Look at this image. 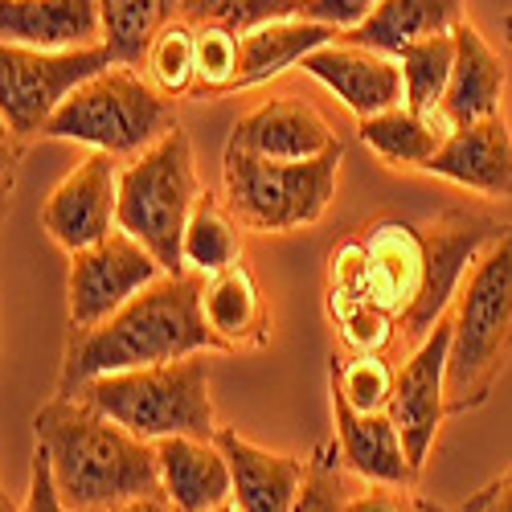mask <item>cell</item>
<instances>
[{
    "label": "cell",
    "instance_id": "9c48e42d",
    "mask_svg": "<svg viewBox=\"0 0 512 512\" xmlns=\"http://www.w3.org/2000/svg\"><path fill=\"white\" fill-rule=\"evenodd\" d=\"M160 275H168L160 259L127 230H115L103 242L70 254V279H66L70 328H95L111 320Z\"/></svg>",
    "mask_w": 512,
    "mask_h": 512
},
{
    "label": "cell",
    "instance_id": "52a82bcc",
    "mask_svg": "<svg viewBox=\"0 0 512 512\" xmlns=\"http://www.w3.org/2000/svg\"><path fill=\"white\" fill-rule=\"evenodd\" d=\"M345 144L316 160H259L246 152H222V197L242 230L291 234L316 226L340 181Z\"/></svg>",
    "mask_w": 512,
    "mask_h": 512
},
{
    "label": "cell",
    "instance_id": "e0dca14e",
    "mask_svg": "<svg viewBox=\"0 0 512 512\" xmlns=\"http://www.w3.org/2000/svg\"><path fill=\"white\" fill-rule=\"evenodd\" d=\"M422 173L484 197H500V201L512 197V132L504 115H488L480 123L455 127Z\"/></svg>",
    "mask_w": 512,
    "mask_h": 512
},
{
    "label": "cell",
    "instance_id": "83f0119b",
    "mask_svg": "<svg viewBox=\"0 0 512 512\" xmlns=\"http://www.w3.org/2000/svg\"><path fill=\"white\" fill-rule=\"evenodd\" d=\"M394 58L402 66L406 107L410 111H435L443 103V95H447L451 66H455V29L410 41V46H402Z\"/></svg>",
    "mask_w": 512,
    "mask_h": 512
},
{
    "label": "cell",
    "instance_id": "ba28073f",
    "mask_svg": "<svg viewBox=\"0 0 512 512\" xmlns=\"http://www.w3.org/2000/svg\"><path fill=\"white\" fill-rule=\"evenodd\" d=\"M115 54L107 41L87 50H29V46H0V115L5 136L25 148L46 136V123L58 107L95 74L111 70Z\"/></svg>",
    "mask_w": 512,
    "mask_h": 512
},
{
    "label": "cell",
    "instance_id": "d6986e66",
    "mask_svg": "<svg viewBox=\"0 0 512 512\" xmlns=\"http://www.w3.org/2000/svg\"><path fill=\"white\" fill-rule=\"evenodd\" d=\"M160 459V492L177 512H213L234 504V476L218 439L173 435L156 443Z\"/></svg>",
    "mask_w": 512,
    "mask_h": 512
},
{
    "label": "cell",
    "instance_id": "6da1fadb",
    "mask_svg": "<svg viewBox=\"0 0 512 512\" xmlns=\"http://www.w3.org/2000/svg\"><path fill=\"white\" fill-rule=\"evenodd\" d=\"M201 291H205V275L197 271L160 275L111 320L95 328H70L58 369V394L66 398L78 386L107 373L168 365L193 353H222L218 336L205 324Z\"/></svg>",
    "mask_w": 512,
    "mask_h": 512
},
{
    "label": "cell",
    "instance_id": "4316f807",
    "mask_svg": "<svg viewBox=\"0 0 512 512\" xmlns=\"http://www.w3.org/2000/svg\"><path fill=\"white\" fill-rule=\"evenodd\" d=\"M103 41L119 66H144L152 37L185 13V0H99Z\"/></svg>",
    "mask_w": 512,
    "mask_h": 512
},
{
    "label": "cell",
    "instance_id": "9a60e30c",
    "mask_svg": "<svg viewBox=\"0 0 512 512\" xmlns=\"http://www.w3.org/2000/svg\"><path fill=\"white\" fill-rule=\"evenodd\" d=\"M300 70L312 74L320 87H328L357 119H369V115H381V111L406 103L398 58L353 46V41L320 46L316 54H308L300 62Z\"/></svg>",
    "mask_w": 512,
    "mask_h": 512
},
{
    "label": "cell",
    "instance_id": "f35d334b",
    "mask_svg": "<svg viewBox=\"0 0 512 512\" xmlns=\"http://www.w3.org/2000/svg\"><path fill=\"white\" fill-rule=\"evenodd\" d=\"M99 512H177L168 504V496H144V500H127V504H115V508H99Z\"/></svg>",
    "mask_w": 512,
    "mask_h": 512
},
{
    "label": "cell",
    "instance_id": "7bdbcfd3",
    "mask_svg": "<svg viewBox=\"0 0 512 512\" xmlns=\"http://www.w3.org/2000/svg\"><path fill=\"white\" fill-rule=\"evenodd\" d=\"M5 512H13V508H9V500H5Z\"/></svg>",
    "mask_w": 512,
    "mask_h": 512
},
{
    "label": "cell",
    "instance_id": "7402d4cb",
    "mask_svg": "<svg viewBox=\"0 0 512 512\" xmlns=\"http://www.w3.org/2000/svg\"><path fill=\"white\" fill-rule=\"evenodd\" d=\"M500 99H504L500 54L488 46V37L463 17L455 25V66H451V82H447L439 111L447 115L451 127H467L488 115H500Z\"/></svg>",
    "mask_w": 512,
    "mask_h": 512
},
{
    "label": "cell",
    "instance_id": "3957f363",
    "mask_svg": "<svg viewBox=\"0 0 512 512\" xmlns=\"http://www.w3.org/2000/svg\"><path fill=\"white\" fill-rule=\"evenodd\" d=\"M447 410H480L512 361V222L467 271L451 304Z\"/></svg>",
    "mask_w": 512,
    "mask_h": 512
},
{
    "label": "cell",
    "instance_id": "7c38bea8",
    "mask_svg": "<svg viewBox=\"0 0 512 512\" xmlns=\"http://www.w3.org/2000/svg\"><path fill=\"white\" fill-rule=\"evenodd\" d=\"M447 357H451V316H443L435 324V332L426 336L422 345H414L410 361L398 369L390 418L398 422L414 472L426 467L443 422L451 418V410H447Z\"/></svg>",
    "mask_w": 512,
    "mask_h": 512
},
{
    "label": "cell",
    "instance_id": "ffe728a7",
    "mask_svg": "<svg viewBox=\"0 0 512 512\" xmlns=\"http://www.w3.org/2000/svg\"><path fill=\"white\" fill-rule=\"evenodd\" d=\"M0 33L29 50H87L103 41L99 0H5Z\"/></svg>",
    "mask_w": 512,
    "mask_h": 512
},
{
    "label": "cell",
    "instance_id": "603a6c76",
    "mask_svg": "<svg viewBox=\"0 0 512 512\" xmlns=\"http://www.w3.org/2000/svg\"><path fill=\"white\" fill-rule=\"evenodd\" d=\"M332 41H340V33L332 25H320V21H308V17H287V21L259 25L254 33L242 37L234 91L263 87V82L295 70L308 54H316L320 46H332Z\"/></svg>",
    "mask_w": 512,
    "mask_h": 512
},
{
    "label": "cell",
    "instance_id": "b9f144b4",
    "mask_svg": "<svg viewBox=\"0 0 512 512\" xmlns=\"http://www.w3.org/2000/svg\"><path fill=\"white\" fill-rule=\"evenodd\" d=\"M426 512H447V508H435V504H426Z\"/></svg>",
    "mask_w": 512,
    "mask_h": 512
},
{
    "label": "cell",
    "instance_id": "60d3db41",
    "mask_svg": "<svg viewBox=\"0 0 512 512\" xmlns=\"http://www.w3.org/2000/svg\"><path fill=\"white\" fill-rule=\"evenodd\" d=\"M213 512H234V504H222V508H213Z\"/></svg>",
    "mask_w": 512,
    "mask_h": 512
},
{
    "label": "cell",
    "instance_id": "5bb4252c",
    "mask_svg": "<svg viewBox=\"0 0 512 512\" xmlns=\"http://www.w3.org/2000/svg\"><path fill=\"white\" fill-rule=\"evenodd\" d=\"M336 144L340 136L332 132L324 111L291 95L267 99L254 111H246L226 140L230 152H246L259 160H316Z\"/></svg>",
    "mask_w": 512,
    "mask_h": 512
},
{
    "label": "cell",
    "instance_id": "ab89813d",
    "mask_svg": "<svg viewBox=\"0 0 512 512\" xmlns=\"http://www.w3.org/2000/svg\"><path fill=\"white\" fill-rule=\"evenodd\" d=\"M500 29H504V41H508V46H512V9L504 13V21H500Z\"/></svg>",
    "mask_w": 512,
    "mask_h": 512
},
{
    "label": "cell",
    "instance_id": "44dd1931",
    "mask_svg": "<svg viewBox=\"0 0 512 512\" xmlns=\"http://www.w3.org/2000/svg\"><path fill=\"white\" fill-rule=\"evenodd\" d=\"M201 312H205V324L213 328V336H218L222 353L263 349L271 340L267 295H263L259 279H254V271L246 263H234V267L205 279Z\"/></svg>",
    "mask_w": 512,
    "mask_h": 512
},
{
    "label": "cell",
    "instance_id": "d4e9b609",
    "mask_svg": "<svg viewBox=\"0 0 512 512\" xmlns=\"http://www.w3.org/2000/svg\"><path fill=\"white\" fill-rule=\"evenodd\" d=\"M357 132L369 144V152H377L386 164L394 168H426L435 160V152L447 144V136L455 127L447 123V115L435 111H410L406 103L357 119Z\"/></svg>",
    "mask_w": 512,
    "mask_h": 512
},
{
    "label": "cell",
    "instance_id": "277c9868",
    "mask_svg": "<svg viewBox=\"0 0 512 512\" xmlns=\"http://www.w3.org/2000/svg\"><path fill=\"white\" fill-rule=\"evenodd\" d=\"M181 119L164 91L152 87V78L140 66H111L95 74L58 107L46 123L41 140L87 144L91 152H111L119 160H132L160 144L168 132H177Z\"/></svg>",
    "mask_w": 512,
    "mask_h": 512
},
{
    "label": "cell",
    "instance_id": "ee69618b",
    "mask_svg": "<svg viewBox=\"0 0 512 512\" xmlns=\"http://www.w3.org/2000/svg\"><path fill=\"white\" fill-rule=\"evenodd\" d=\"M234 512H238V508H234Z\"/></svg>",
    "mask_w": 512,
    "mask_h": 512
},
{
    "label": "cell",
    "instance_id": "1f68e13d",
    "mask_svg": "<svg viewBox=\"0 0 512 512\" xmlns=\"http://www.w3.org/2000/svg\"><path fill=\"white\" fill-rule=\"evenodd\" d=\"M304 0H185V13L193 25H218L238 37L254 33L259 25L300 17Z\"/></svg>",
    "mask_w": 512,
    "mask_h": 512
},
{
    "label": "cell",
    "instance_id": "8992f818",
    "mask_svg": "<svg viewBox=\"0 0 512 512\" xmlns=\"http://www.w3.org/2000/svg\"><path fill=\"white\" fill-rule=\"evenodd\" d=\"M197 156L185 127L168 132L148 152L132 156L119 173V230L140 238L168 275L185 271V226L201 197Z\"/></svg>",
    "mask_w": 512,
    "mask_h": 512
},
{
    "label": "cell",
    "instance_id": "30bf717a",
    "mask_svg": "<svg viewBox=\"0 0 512 512\" xmlns=\"http://www.w3.org/2000/svg\"><path fill=\"white\" fill-rule=\"evenodd\" d=\"M422 226H426L431 271H426V291H422L418 308L402 324V336L410 340V345H422V340L435 332V324L451 312L467 271H472L480 263V254L508 230L496 218H484V213H463V209H447V213H439L435 222H422Z\"/></svg>",
    "mask_w": 512,
    "mask_h": 512
},
{
    "label": "cell",
    "instance_id": "484cf974",
    "mask_svg": "<svg viewBox=\"0 0 512 512\" xmlns=\"http://www.w3.org/2000/svg\"><path fill=\"white\" fill-rule=\"evenodd\" d=\"M181 254H185V271H197L205 279L242 263V226L230 213L226 197H213V193L197 197L189 226H185Z\"/></svg>",
    "mask_w": 512,
    "mask_h": 512
},
{
    "label": "cell",
    "instance_id": "d590c367",
    "mask_svg": "<svg viewBox=\"0 0 512 512\" xmlns=\"http://www.w3.org/2000/svg\"><path fill=\"white\" fill-rule=\"evenodd\" d=\"M377 5H381V0H304V13L300 17L320 21V25H332L336 33H349V29L365 25Z\"/></svg>",
    "mask_w": 512,
    "mask_h": 512
},
{
    "label": "cell",
    "instance_id": "e575fe53",
    "mask_svg": "<svg viewBox=\"0 0 512 512\" xmlns=\"http://www.w3.org/2000/svg\"><path fill=\"white\" fill-rule=\"evenodd\" d=\"M13 512H70L58 484H54V472H50V459L46 451H37L33 447V463H29V488H25V500L21 508Z\"/></svg>",
    "mask_w": 512,
    "mask_h": 512
},
{
    "label": "cell",
    "instance_id": "f546056e",
    "mask_svg": "<svg viewBox=\"0 0 512 512\" xmlns=\"http://www.w3.org/2000/svg\"><path fill=\"white\" fill-rule=\"evenodd\" d=\"M328 386L345 394L349 406L365 410V414H381L394 402V386H398V369H390V361L381 353H349L328 361Z\"/></svg>",
    "mask_w": 512,
    "mask_h": 512
},
{
    "label": "cell",
    "instance_id": "d6a6232c",
    "mask_svg": "<svg viewBox=\"0 0 512 512\" xmlns=\"http://www.w3.org/2000/svg\"><path fill=\"white\" fill-rule=\"evenodd\" d=\"M349 467L340 459V447L336 439L316 447L312 459H308V476H304V488H300V500H295L291 512H349Z\"/></svg>",
    "mask_w": 512,
    "mask_h": 512
},
{
    "label": "cell",
    "instance_id": "cb8c5ba5",
    "mask_svg": "<svg viewBox=\"0 0 512 512\" xmlns=\"http://www.w3.org/2000/svg\"><path fill=\"white\" fill-rule=\"evenodd\" d=\"M459 21H463V0H381L369 13V21L340 33V41H353V46L394 58L410 41L451 33Z\"/></svg>",
    "mask_w": 512,
    "mask_h": 512
},
{
    "label": "cell",
    "instance_id": "ac0fdd59",
    "mask_svg": "<svg viewBox=\"0 0 512 512\" xmlns=\"http://www.w3.org/2000/svg\"><path fill=\"white\" fill-rule=\"evenodd\" d=\"M218 447L230 463L238 512H291L295 508L304 476H308V459L267 451L259 443H250L246 435H238L234 426L218 431Z\"/></svg>",
    "mask_w": 512,
    "mask_h": 512
},
{
    "label": "cell",
    "instance_id": "8fae6325",
    "mask_svg": "<svg viewBox=\"0 0 512 512\" xmlns=\"http://www.w3.org/2000/svg\"><path fill=\"white\" fill-rule=\"evenodd\" d=\"M119 173L111 152H91L41 201V230L66 254H78L119 230Z\"/></svg>",
    "mask_w": 512,
    "mask_h": 512
},
{
    "label": "cell",
    "instance_id": "2e32d148",
    "mask_svg": "<svg viewBox=\"0 0 512 512\" xmlns=\"http://www.w3.org/2000/svg\"><path fill=\"white\" fill-rule=\"evenodd\" d=\"M328 398H332V422H336V447H340V459H345L349 472L361 476L365 484L410 488L418 480V472L410 467L402 431L390 418V410L365 414V410L349 406L345 394L332 386H328Z\"/></svg>",
    "mask_w": 512,
    "mask_h": 512
},
{
    "label": "cell",
    "instance_id": "f1b7e54d",
    "mask_svg": "<svg viewBox=\"0 0 512 512\" xmlns=\"http://www.w3.org/2000/svg\"><path fill=\"white\" fill-rule=\"evenodd\" d=\"M152 87L164 91L168 99L197 95V25L189 17L168 21L148 46V58L140 66Z\"/></svg>",
    "mask_w": 512,
    "mask_h": 512
},
{
    "label": "cell",
    "instance_id": "5b68a950",
    "mask_svg": "<svg viewBox=\"0 0 512 512\" xmlns=\"http://www.w3.org/2000/svg\"><path fill=\"white\" fill-rule=\"evenodd\" d=\"M66 398H87L127 431H136L148 443L193 435V439H218V410L209 398V361L205 353L148 365V369H127L107 373L87 386H78Z\"/></svg>",
    "mask_w": 512,
    "mask_h": 512
},
{
    "label": "cell",
    "instance_id": "4fadbf2b",
    "mask_svg": "<svg viewBox=\"0 0 512 512\" xmlns=\"http://www.w3.org/2000/svg\"><path fill=\"white\" fill-rule=\"evenodd\" d=\"M361 238L369 250V300L381 312H390L402 328L418 308L426 271H431L426 226L402 218V213H381L369 226H361Z\"/></svg>",
    "mask_w": 512,
    "mask_h": 512
},
{
    "label": "cell",
    "instance_id": "74e56055",
    "mask_svg": "<svg viewBox=\"0 0 512 512\" xmlns=\"http://www.w3.org/2000/svg\"><path fill=\"white\" fill-rule=\"evenodd\" d=\"M455 512H512V467L492 484H484L476 496H467Z\"/></svg>",
    "mask_w": 512,
    "mask_h": 512
},
{
    "label": "cell",
    "instance_id": "836d02e7",
    "mask_svg": "<svg viewBox=\"0 0 512 512\" xmlns=\"http://www.w3.org/2000/svg\"><path fill=\"white\" fill-rule=\"evenodd\" d=\"M242 37L218 25H197V95H234Z\"/></svg>",
    "mask_w": 512,
    "mask_h": 512
},
{
    "label": "cell",
    "instance_id": "4dcf8cb0",
    "mask_svg": "<svg viewBox=\"0 0 512 512\" xmlns=\"http://www.w3.org/2000/svg\"><path fill=\"white\" fill-rule=\"evenodd\" d=\"M324 304L349 353H386L394 345L398 320L390 312H381L369 295H324Z\"/></svg>",
    "mask_w": 512,
    "mask_h": 512
},
{
    "label": "cell",
    "instance_id": "8d00e7d4",
    "mask_svg": "<svg viewBox=\"0 0 512 512\" xmlns=\"http://www.w3.org/2000/svg\"><path fill=\"white\" fill-rule=\"evenodd\" d=\"M349 512H426V500H422V496H414L410 488L369 484L365 492H353Z\"/></svg>",
    "mask_w": 512,
    "mask_h": 512
},
{
    "label": "cell",
    "instance_id": "7a4b0ae2",
    "mask_svg": "<svg viewBox=\"0 0 512 512\" xmlns=\"http://www.w3.org/2000/svg\"><path fill=\"white\" fill-rule=\"evenodd\" d=\"M37 451H46L54 484L70 512H99L127 500L160 496L156 443L87 398H54L33 414Z\"/></svg>",
    "mask_w": 512,
    "mask_h": 512
}]
</instances>
